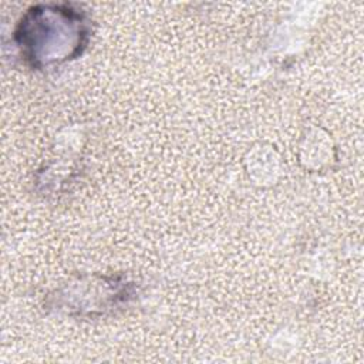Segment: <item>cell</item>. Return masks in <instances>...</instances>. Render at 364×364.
Instances as JSON below:
<instances>
[{
    "instance_id": "1",
    "label": "cell",
    "mask_w": 364,
    "mask_h": 364,
    "mask_svg": "<svg viewBox=\"0 0 364 364\" xmlns=\"http://www.w3.org/2000/svg\"><path fill=\"white\" fill-rule=\"evenodd\" d=\"M16 40L27 63L41 68L81 54L87 41V24L70 7H36L21 20Z\"/></svg>"
}]
</instances>
